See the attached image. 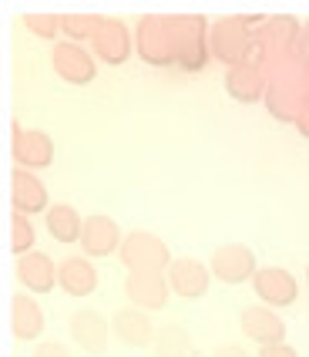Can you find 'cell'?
<instances>
[{
    "label": "cell",
    "mask_w": 309,
    "mask_h": 357,
    "mask_svg": "<svg viewBox=\"0 0 309 357\" xmlns=\"http://www.w3.org/2000/svg\"><path fill=\"white\" fill-rule=\"evenodd\" d=\"M135 54L152 68L178 64V27L175 14H145L135 27Z\"/></svg>",
    "instance_id": "6da1fadb"
},
{
    "label": "cell",
    "mask_w": 309,
    "mask_h": 357,
    "mask_svg": "<svg viewBox=\"0 0 309 357\" xmlns=\"http://www.w3.org/2000/svg\"><path fill=\"white\" fill-rule=\"evenodd\" d=\"M209 47H212V58L222 61L225 68L259 64V47H255L252 27L242 20V14L215 17L209 27Z\"/></svg>",
    "instance_id": "7a4b0ae2"
},
{
    "label": "cell",
    "mask_w": 309,
    "mask_h": 357,
    "mask_svg": "<svg viewBox=\"0 0 309 357\" xmlns=\"http://www.w3.org/2000/svg\"><path fill=\"white\" fill-rule=\"evenodd\" d=\"M118 259L128 266V273L135 270H148V273H168L172 266V250L165 246V239H158L154 233H145V229H132L125 233V243L118 250Z\"/></svg>",
    "instance_id": "3957f363"
},
{
    "label": "cell",
    "mask_w": 309,
    "mask_h": 357,
    "mask_svg": "<svg viewBox=\"0 0 309 357\" xmlns=\"http://www.w3.org/2000/svg\"><path fill=\"white\" fill-rule=\"evenodd\" d=\"M299 31H303V20L299 17H292V14H266V20L252 31L255 47H259V68H262L266 61L296 54Z\"/></svg>",
    "instance_id": "277c9868"
},
{
    "label": "cell",
    "mask_w": 309,
    "mask_h": 357,
    "mask_svg": "<svg viewBox=\"0 0 309 357\" xmlns=\"http://www.w3.org/2000/svg\"><path fill=\"white\" fill-rule=\"evenodd\" d=\"M175 27H178V64L175 68L202 71L212 61V47H209L212 20L202 14H175Z\"/></svg>",
    "instance_id": "5b68a950"
},
{
    "label": "cell",
    "mask_w": 309,
    "mask_h": 357,
    "mask_svg": "<svg viewBox=\"0 0 309 357\" xmlns=\"http://www.w3.org/2000/svg\"><path fill=\"white\" fill-rule=\"evenodd\" d=\"M10 155H14V169L40 172V169L54 165V139L44 128H24L20 121H14Z\"/></svg>",
    "instance_id": "8992f818"
},
{
    "label": "cell",
    "mask_w": 309,
    "mask_h": 357,
    "mask_svg": "<svg viewBox=\"0 0 309 357\" xmlns=\"http://www.w3.org/2000/svg\"><path fill=\"white\" fill-rule=\"evenodd\" d=\"M51 68L64 84H74V88H84L97 78V58L71 40H58L51 47Z\"/></svg>",
    "instance_id": "52a82bcc"
},
{
    "label": "cell",
    "mask_w": 309,
    "mask_h": 357,
    "mask_svg": "<svg viewBox=\"0 0 309 357\" xmlns=\"http://www.w3.org/2000/svg\"><path fill=\"white\" fill-rule=\"evenodd\" d=\"M209 270H212L215 280H222V283H229V287H239V283H246V280H255L259 263H255V253H252L246 243H225V246L212 250Z\"/></svg>",
    "instance_id": "ba28073f"
},
{
    "label": "cell",
    "mask_w": 309,
    "mask_h": 357,
    "mask_svg": "<svg viewBox=\"0 0 309 357\" xmlns=\"http://www.w3.org/2000/svg\"><path fill=\"white\" fill-rule=\"evenodd\" d=\"M91 54H95L101 64H125V61L135 54V34L128 31V24L118 17H104L101 27H97L95 40H91Z\"/></svg>",
    "instance_id": "9c48e42d"
},
{
    "label": "cell",
    "mask_w": 309,
    "mask_h": 357,
    "mask_svg": "<svg viewBox=\"0 0 309 357\" xmlns=\"http://www.w3.org/2000/svg\"><path fill=\"white\" fill-rule=\"evenodd\" d=\"M252 290H255L262 307L283 310V307H292L299 297V280L292 277L286 266H259V273L252 280Z\"/></svg>",
    "instance_id": "30bf717a"
},
{
    "label": "cell",
    "mask_w": 309,
    "mask_h": 357,
    "mask_svg": "<svg viewBox=\"0 0 309 357\" xmlns=\"http://www.w3.org/2000/svg\"><path fill=\"white\" fill-rule=\"evenodd\" d=\"M125 243V233L111 216L104 213H95V216H84V233H81V253L88 259H101V257H111L121 250Z\"/></svg>",
    "instance_id": "8fae6325"
},
{
    "label": "cell",
    "mask_w": 309,
    "mask_h": 357,
    "mask_svg": "<svg viewBox=\"0 0 309 357\" xmlns=\"http://www.w3.org/2000/svg\"><path fill=\"white\" fill-rule=\"evenodd\" d=\"M168 277L165 273H148V270H135L125 277V297L132 300L135 310H145V314H154L168 303Z\"/></svg>",
    "instance_id": "7c38bea8"
},
{
    "label": "cell",
    "mask_w": 309,
    "mask_h": 357,
    "mask_svg": "<svg viewBox=\"0 0 309 357\" xmlns=\"http://www.w3.org/2000/svg\"><path fill=\"white\" fill-rule=\"evenodd\" d=\"M168 287H172L175 297L182 300H198L209 294V287H212V270H209V263H198L192 257H178L168 266Z\"/></svg>",
    "instance_id": "4fadbf2b"
},
{
    "label": "cell",
    "mask_w": 309,
    "mask_h": 357,
    "mask_svg": "<svg viewBox=\"0 0 309 357\" xmlns=\"http://www.w3.org/2000/svg\"><path fill=\"white\" fill-rule=\"evenodd\" d=\"M10 202H14V213H24V216H38V213H47L54 206L47 196L44 178L38 172H27V169L10 172Z\"/></svg>",
    "instance_id": "5bb4252c"
},
{
    "label": "cell",
    "mask_w": 309,
    "mask_h": 357,
    "mask_svg": "<svg viewBox=\"0 0 309 357\" xmlns=\"http://www.w3.org/2000/svg\"><path fill=\"white\" fill-rule=\"evenodd\" d=\"M242 334L249 340H255L259 347H272V344H286V320L279 317V310H272V307H262V303H255V307H246L242 310Z\"/></svg>",
    "instance_id": "9a60e30c"
},
{
    "label": "cell",
    "mask_w": 309,
    "mask_h": 357,
    "mask_svg": "<svg viewBox=\"0 0 309 357\" xmlns=\"http://www.w3.org/2000/svg\"><path fill=\"white\" fill-rule=\"evenodd\" d=\"M17 280L27 294L44 297V294H51L58 287V263L47 257V253L34 250L27 257H17Z\"/></svg>",
    "instance_id": "2e32d148"
},
{
    "label": "cell",
    "mask_w": 309,
    "mask_h": 357,
    "mask_svg": "<svg viewBox=\"0 0 309 357\" xmlns=\"http://www.w3.org/2000/svg\"><path fill=\"white\" fill-rule=\"evenodd\" d=\"M225 91L239 105H255V101H266L269 78H266V71L259 64H239V68L225 71Z\"/></svg>",
    "instance_id": "e0dca14e"
},
{
    "label": "cell",
    "mask_w": 309,
    "mask_h": 357,
    "mask_svg": "<svg viewBox=\"0 0 309 357\" xmlns=\"http://www.w3.org/2000/svg\"><path fill=\"white\" fill-rule=\"evenodd\" d=\"M97 266L88 257H68L58 263V287L68 297H91L97 290Z\"/></svg>",
    "instance_id": "ac0fdd59"
},
{
    "label": "cell",
    "mask_w": 309,
    "mask_h": 357,
    "mask_svg": "<svg viewBox=\"0 0 309 357\" xmlns=\"http://www.w3.org/2000/svg\"><path fill=\"white\" fill-rule=\"evenodd\" d=\"M47 327V314L31 294H14L10 297V331L17 340H38Z\"/></svg>",
    "instance_id": "d6986e66"
},
{
    "label": "cell",
    "mask_w": 309,
    "mask_h": 357,
    "mask_svg": "<svg viewBox=\"0 0 309 357\" xmlns=\"http://www.w3.org/2000/svg\"><path fill=\"white\" fill-rule=\"evenodd\" d=\"M71 337L88 354H104L108 351V320L97 310H77L71 314Z\"/></svg>",
    "instance_id": "ffe728a7"
},
{
    "label": "cell",
    "mask_w": 309,
    "mask_h": 357,
    "mask_svg": "<svg viewBox=\"0 0 309 357\" xmlns=\"http://www.w3.org/2000/svg\"><path fill=\"white\" fill-rule=\"evenodd\" d=\"M111 327H115L118 340H125L128 347H148L154 340V327L148 314L145 310H135V307H128V310H118L115 320H111Z\"/></svg>",
    "instance_id": "44dd1931"
},
{
    "label": "cell",
    "mask_w": 309,
    "mask_h": 357,
    "mask_svg": "<svg viewBox=\"0 0 309 357\" xmlns=\"http://www.w3.org/2000/svg\"><path fill=\"white\" fill-rule=\"evenodd\" d=\"M44 222H47V233L58 239V243H81L84 216L77 213L71 202H54V206L44 213Z\"/></svg>",
    "instance_id": "7402d4cb"
},
{
    "label": "cell",
    "mask_w": 309,
    "mask_h": 357,
    "mask_svg": "<svg viewBox=\"0 0 309 357\" xmlns=\"http://www.w3.org/2000/svg\"><path fill=\"white\" fill-rule=\"evenodd\" d=\"M101 20H104V17H97V14H61V34L71 40V44L95 40Z\"/></svg>",
    "instance_id": "603a6c76"
},
{
    "label": "cell",
    "mask_w": 309,
    "mask_h": 357,
    "mask_svg": "<svg viewBox=\"0 0 309 357\" xmlns=\"http://www.w3.org/2000/svg\"><path fill=\"white\" fill-rule=\"evenodd\" d=\"M34 243H38V233H34L31 216L14 213L10 216V253L14 257H27V253H34Z\"/></svg>",
    "instance_id": "cb8c5ba5"
},
{
    "label": "cell",
    "mask_w": 309,
    "mask_h": 357,
    "mask_svg": "<svg viewBox=\"0 0 309 357\" xmlns=\"http://www.w3.org/2000/svg\"><path fill=\"white\" fill-rule=\"evenodd\" d=\"M24 24L40 40H54L61 34V14H24Z\"/></svg>",
    "instance_id": "d4e9b609"
},
{
    "label": "cell",
    "mask_w": 309,
    "mask_h": 357,
    "mask_svg": "<svg viewBox=\"0 0 309 357\" xmlns=\"http://www.w3.org/2000/svg\"><path fill=\"white\" fill-rule=\"evenodd\" d=\"M296 58L309 71V20H303V31H299V40H296Z\"/></svg>",
    "instance_id": "484cf974"
},
{
    "label": "cell",
    "mask_w": 309,
    "mask_h": 357,
    "mask_svg": "<svg viewBox=\"0 0 309 357\" xmlns=\"http://www.w3.org/2000/svg\"><path fill=\"white\" fill-rule=\"evenodd\" d=\"M34 357H71V351L64 344H58V340H44V344H38Z\"/></svg>",
    "instance_id": "4316f807"
},
{
    "label": "cell",
    "mask_w": 309,
    "mask_h": 357,
    "mask_svg": "<svg viewBox=\"0 0 309 357\" xmlns=\"http://www.w3.org/2000/svg\"><path fill=\"white\" fill-rule=\"evenodd\" d=\"M255 357H299V354H296V347H290V344H272V347H259Z\"/></svg>",
    "instance_id": "83f0119b"
},
{
    "label": "cell",
    "mask_w": 309,
    "mask_h": 357,
    "mask_svg": "<svg viewBox=\"0 0 309 357\" xmlns=\"http://www.w3.org/2000/svg\"><path fill=\"white\" fill-rule=\"evenodd\" d=\"M212 357H249L242 347H235V344H225V347H219Z\"/></svg>",
    "instance_id": "f1b7e54d"
},
{
    "label": "cell",
    "mask_w": 309,
    "mask_h": 357,
    "mask_svg": "<svg viewBox=\"0 0 309 357\" xmlns=\"http://www.w3.org/2000/svg\"><path fill=\"white\" fill-rule=\"evenodd\" d=\"M292 128H296V132H299L303 139H309V105H306V108H303V115H299V121H296Z\"/></svg>",
    "instance_id": "f546056e"
},
{
    "label": "cell",
    "mask_w": 309,
    "mask_h": 357,
    "mask_svg": "<svg viewBox=\"0 0 309 357\" xmlns=\"http://www.w3.org/2000/svg\"><path fill=\"white\" fill-rule=\"evenodd\" d=\"M306 283H309V266H306Z\"/></svg>",
    "instance_id": "4dcf8cb0"
}]
</instances>
